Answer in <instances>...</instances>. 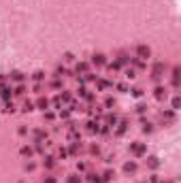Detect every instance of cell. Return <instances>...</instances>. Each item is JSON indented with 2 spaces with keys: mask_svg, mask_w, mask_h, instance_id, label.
Here are the masks:
<instances>
[{
  "mask_svg": "<svg viewBox=\"0 0 181 183\" xmlns=\"http://www.w3.org/2000/svg\"><path fill=\"white\" fill-rule=\"evenodd\" d=\"M130 151L137 155V158H143L147 153V145L145 143H130Z\"/></svg>",
  "mask_w": 181,
  "mask_h": 183,
  "instance_id": "6da1fadb",
  "label": "cell"
},
{
  "mask_svg": "<svg viewBox=\"0 0 181 183\" xmlns=\"http://www.w3.org/2000/svg\"><path fill=\"white\" fill-rule=\"evenodd\" d=\"M162 73H164V62H155L153 68H151V79L153 81H160L162 79Z\"/></svg>",
  "mask_w": 181,
  "mask_h": 183,
  "instance_id": "7a4b0ae2",
  "label": "cell"
},
{
  "mask_svg": "<svg viewBox=\"0 0 181 183\" xmlns=\"http://www.w3.org/2000/svg\"><path fill=\"white\" fill-rule=\"evenodd\" d=\"M149 56H151V49L147 45H137V58L139 60H147Z\"/></svg>",
  "mask_w": 181,
  "mask_h": 183,
  "instance_id": "3957f363",
  "label": "cell"
},
{
  "mask_svg": "<svg viewBox=\"0 0 181 183\" xmlns=\"http://www.w3.org/2000/svg\"><path fill=\"white\" fill-rule=\"evenodd\" d=\"M124 172H126V175L137 172V162H132V160H130V162H126V164H124Z\"/></svg>",
  "mask_w": 181,
  "mask_h": 183,
  "instance_id": "277c9868",
  "label": "cell"
},
{
  "mask_svg": "<svg viewBox=\"0 0 181 183\" xmlns=\"http://www.w3.org/2000/svg\"><path fill=\"white\" fill-rule=\"evenodd\" d=\"M179 75H181V68L175 66V68H173V85H175V87H179Z\"/></svg>",
  "mask_w": 181,
  "mask_h": 183,
  "instance_id": "5b68a950",
  "label": "cell"
},
{
  "mask_svg": "<svg viewBox=\"0 0 181 183\" xmlns=\"http://www.w3.org/2000/svg\"><path fill=\"white\" fill-rule=\"evenodd\" d=\"M126 130H128V122H126V119H119V122H117V134L122 136Z\"/></svg>",
  "mask_w": 181,
  "mask_h": 183,
  "instance_id": "8992f818",
  "label": "cell"
},
{
  "mask_svg": "<svg viewBox=\"0 0 181 183\" xmlns=\"http://www.w3.org/2000/svg\"><path fill=\"white\" fill-rule=\"evenodd\" d=\"M19 153H21V155H24V158H32V153H34V149H32V147H28V145H24V147H21V149H19Z\"/></svg>",
  "mask_w": 181,
  "mask_h": 183,
  "instance_id": "52a82bcc",
  "label": "cell"
},
{
  "mask_svg": "<svg viewBox=\"0 0 181 183\" xmlns=\"http://www.w3.org/2000/svg\"><path fill=\"white\" fill-rule=\"evenodd\" d=\"M79 96H83L87 102H92V100H94V94H89V92H87L85 87H81V89H79Z\"/></svg>",
  "mask_w": 181,
  "mask_h": 183,
  "instance_id": "ba28073f",
  "label": "cell"
},
{
  "mask_svg": "<svg viewBox=\"0 0 181 183\" xmlns=\"http://www.w3.org/2000/svg\"><path fill=\"white\" fill-rule=\"evenodd\" d=\"M75 73H77V75H79V73L85 75V73H87V64H85V62H79V64L75 66Z\"/></svg>",
  "mask_w": 181,
  "mask_h": 183,
  "instance_id": "9c48e42d",
  "label": "cell"
},
{
  "mask_svg": "<svg viewBox=\"0 0 181 183\" xmlns=\"http://www.w3.org/2000/svg\"><path fill=\"white\" fill-rule=\"evenodd\" d=\"M36 106L43 109V111H47V109H49V100H47V98H38V100H36Z\"/></svg>",
  "mask_w": 181,
  "mask_h": 183,
  "instance_id": "30bf717a",
  "label": "cell"
},
{
  "mask_svg": "<svg viewBox=\"0 0 181 183\" xmlns=\"http://www.w3.org/2000/svg\"><path fill=\"white\" fill-rule=\"evenodd\" d=\"M155 98H158V100H162V98H166V89H164L162 85H158V87H155Z\"/></svg>",
  "mask_w": 181,
  "mask_h": 183,
  "instance_id": "8fae6325",
  "label": "cell"
},
{
  "mask_svg": "<svg viewBox=\"0 0 181 183\" xmlns=\"http://www.w3.org/2000/svg\"><path fill=\"white\" fill-rule=\"evenodd\" d=\"M11 79L17 81V83H21V81H24V73H21V70H13L11 73Z\"/></svg>",
  "mask_w": 181,
  "mask_h": 183,
  "instance_id": "7c38bea8",
  "label": "cell"
},
{
  "mask_svg": "<svg viewBox=\"0 0 181 183\" xmlns=\"http://www.w3.org/2000/svg\"><path fill=\"white\" fill-rule=\"evenodd\" d=\"M147 164H149V168H153V170H155L158 166H160V160L151 155V158H147Z\"/></svg>",
  "mask_w": 181,
  "mask_h": 183,
  "instance_id": "4fadbf2b",
  "label": "cell"
},
{
  "mask_svg": "<svg viewBox=\"0 0 181 183\" xmlns=\"http://www.w3.org/2000/svg\"><path fill=\"white\" fill-rule=\"evenodd\" d=\"M11 92H13V89L5 85V87H2V92H0V96H2V98H5V100L9 102V100H11Z\"/></svg>",
  "mask_w": 181,
  "mask_h": 183,
  "instance_id": "5bb4252c",
  "label": "cell"
},
{
  "mask_svg": "<svg viewBox=\"0 0 181 183\" xmlns=\"http://www.w3.org/2000/svg\"><path fill=\"white\" fill-rule=\"evenodd\" d=\"M92 62H94V64H98V66H102V64L107 62V58H104L102 53H96V56L92 58Z\"/></svg>",
  "mask_w": 181,
  "mask_h": 183,
  "instance_id": "9a60e30c",
  "label": "cell"
},
{
  "mask_svg": "<svg viewBox=\"0 0 181 183\" xmlns=\"http://www.w3.org/2000/svg\"><path fill=\"white\" fill-rule=\"evenodd\" d=\"M113 179H115V172H113V170H104L102 181H104V183H109V181H113Z\"/></svg>",
  "mask_w": 181,
  "mask_h": 183,
  "instance_id": "2e32d148",
  "label": "cell"
},
{
  "mask_svg": "<svg viewBox=\"0 0 181 183\" xmlns=\"http://www.w3.org/2000/svg\"><path fill=\"white\" fill-rule=\"evenodd\" d=\"M117 122H119V117L115 115V113H111V115L107 117V124H109V126H117Z\"/></svg>",
  "mask_w": 181,
  "mask_h": 183,
  "instance_id": "e0dca14e",
  "label": "cell"
},
{
  "mask_svg": "<svg viewBox=\"0 0 181 183\" xmlns=\"http://www.w3.org/2000/svg\"><path fill=\"white\" fill-rule=\"evenodd\" d=\"M87 181H89V183H104V181L100 179V175H94V172L87 175Z\"/></svg>",
  "mask_w": 181,
  "mask_h": 183,
  "instance_id": "ac0fdd59",
  "label": "cell"
},
{
  "mask_svg": "<svg viewBox=\"0 0 181 183\" xmlns=\"http://www.w3.org/2000/svg\"><path fill=\"white\" fill-rule=\"evenodd\" d=\"M96 83H98V89H107V87H111V81H104V79H96Z\"/></svg>",
  "mask_w": 181,
  "mask_h": 183,
  "instance_id": "d6986e66",
  "label": "cell"
},
{
  "mask_svg": "<svg viewBox=\"0 0 181 183\" xmlns=\"http://www.w3.org/2000/svg\"><path fill=\"white\" fill-rule=\"evenodd\" d=\"M162 117H164L166 122H173V119H175V111H173V109H170V111H164Z\"/></svg>",
  "mask_w": 181,
  "mask_h": 183,
  "instance_id": "ffe728a7",
  "label": "cell"
},
{
  "mask_svg": "<svg viewBox=\"0 0 181 183\" xmlns=\"http://www.w3.org/2000/svg\"><path fill=\"white\" fill-rule=\"evenodd\" d=\"M98 128H100V126H98L96 122H87V132L94 134V132H98Z\"/></svg>",
  "mask_w": 181,
  "mask_h": 183,
  "instance_id": "44dd1931",
  "label": "cell"
},
{
  "mask_svg": "<svg viewBox=\"0 0 181 183\" xmlns=\"http://www.w3.org/2000/svg\"><path fill=\"white\" fill-rule=\"evenodd\" d=\"M130 62H132L134 66H137V68H145V66H147V64H145L143 60H139V58H130Z\"/></svg>",
  "mask_w": 181,
  "mask_h": 183,
  "instance_id": "7402d4cb",
  "label": "cell"
},
{
  "mask_svg": "<svg viewBox=\"0 0 181 183\" xmlns=\"http://www.w3.org/2000/svg\"><path fill=\"white\" fill-rule=\"evenodd\" d=\"M45 166H47V168H53V166H56V160H53L51 155H45Z\"/></svg>",
  "mask_w": 181,
  "mask_h": 183,
  "instance_id": "603a6c76",
  "label": "cell"
},
{
  "mask_svg": "<svg viewBox=\"0 0 181 183\" xmlns=\"http://www.w3.org/2000/svg\"><path fill=\"white\" fill-rule=\"evenodd\" d=\"M66 183H81V177L79 175H68L66 177Z\"/></svg>",
  "mask_w": 181,
  "mask_h": 183,
  "instance_id": "cb8c5ba5",
  "label": "cell"
},
{
  "mask_svg": "<svg viewBox=\"0 0 181 183\" xmlns=\"http://www.w3.org/2000/svg\"><path fill=\"white\" fill-rule=\"evenodd\" d=\"M143 132H145V134H151V132H153V124L143 122Z\"/></svg>",
  "mask_w": 181,
  "mask_h": 183,
  "instance_id": "d4e9b609",
  "label": "cell"
},
{
  "mask_svg": "<svg viewBox=\"0 0 181 183\" xmlns=\"http://www.w3.org/2000/svg\"><path fill=\"white\" fill-rule=\"evenodd\" d=\"M45 136H47V132H43V130H34V139H36V141H43Z\"/></svg>",
  "mask_w": 181,
  "mask_h": 183,
  "instance_id": "484cf974",
  "label": "cell"
},
{
  "mask_svg": "<svg viewBox=\"0 0 181 183\" xmlns=\"http://www.w3.org/2000/svg\"><path fill=\"white\" fill-rule=\"evenodd\" d=\"M32 79H34V81L38 83V81H43V79H45V73H43V70H36V73L32 75Z\"/></svg>",
  "mask_w": 181,
  "mask_h": 183,
  "instance_id": "4316f807",
  "label": "cell"
},
{
  "mask_svg": "<svg viewBox=\"0 0 181 183\" xmlns=\"http://www.w3.org/2000/svg\"><path fill=\"white\" fill-rule=\"evenodd\" d=\"M13 92H15V96H24V92H26V87H24V85L19 83V85H17V87H15Z\"/></svg>",
  "mask_w": 181,
  "mask_h": 183,
  "instance_id": "83f0119b",
  "label": "cell"
},
{
  "mask_svg": "<svg viewBox=\"0 0 181 183\" xmlns=\"http://www.w3.org/2000/svg\"><path fill=\"white\" fill-rule=\"evenodd\" d=\"M21 111H24V113H32V111H34V104H32V102H26L24 106H21Z\"/></svg>",
  "mask_w": 181,
  "mask_h": 183,
  "instance_id": "f1b7e54d",
  "label": "cell"
},
{
  "mask_svg": "<svg viewBox=\"0 0 181 183\" xmlns=\"http://www.w3.org/2000/svg\"><path fill=\"white\" fill-rule=\"evenodd\" d=\"M145 111H147V104H145V102H139V104H137V113H139V115H143Z\"/></svg>",
  "mask_w": 181,
  "mask_h": 183,
  "instance_id": "f546056e",
  "label": "cell"
},
{
  "mask_svg": "<svg viewBox=\"0 0 181 183\" xmlns=\"http://www.w3.org/2000/svg\"><path fill=\"white\" fill-rule=\"evenodd\" d=\"M179 106H181V98L175 96V98H173V111H179Z\"/></svg>",
  "mask_w": 181,
  "mask_h": 183,
  "instance_id": "4dcf8cb0",
  "label": "cell"
},
{
  "mask_svg": "<svg viewBox=\"0 0 181 183\" xmlns=\"http://www.w3.org/2000/svg\"><path fill=\"white\" fill-rule=\"evenodd\" d=\"M60 98H62V102H71V100H73V96L68 94V92H62V96H60Z\"/></svg>",
  "mask_w": 181,
  "mask_h": 183,
  "instance_id": "1f68e13d",
  "label": "cell"
},
{
  "mask_svg": "<svg viewBox=\"0 0 181 183\" xmlns=\"http://www.w3.org/2000/svg\"><path fill=\"white\" fill-rule=\"evenodd\" d=\"M132 96H134V98H141V96H143V89H141V87H134V89H132Z\"/></svg>",
  "mask_w": 181,
  "mask_h": 183,
  "instance_id": "d6a6232c",
  "label": "cell"
},
{
  "mask_svg": "<svg viewBox=\"0 0 181 183\" xmlns=\"http://www.w3.org/2000/svg\"><path fill=\"white\" fill-rule=\"evenodd\" d=\"M60 117H62V119H68V117H71V109H64V111H60Z\"/></svg>",
  "mask_w": 181,
  "mask_h": 183,
  "instance_id": "836d02e7",
  "label": "cell"
},
{
  "mask_svg": "<svg viewBox=\"0 0 181 183\" xmlns=\"http://www.w3.org/2000/svg\"><path fill=\"white\" fill-rule=\"evenodd\" d=\"M119 64H126V62H130V56H126V53H119V60H117Z\"/></svg>",
  "mask_w": 181,
  "mask_h": 183,
  "instance_id": "e575fe53",
  "label": "cell"
},
{
  "mask_svg": "<svg viewBox=\"0 0 181 183\" xmlns=\"http://www.w3.org/2000/svg\"><path fill=\"white\" fill-rule=\"evenodd\" d=\"M126 77H128V79H134V77H137V70H134V68H128V70H126Z\"/></svg>",
  "mask_w": 181,
  "mask_h": 183,
  "instance_id": "d590c367",
  "label": "cell"
},
{
  "mask_svg": "<svg viewBox=\"0 0 181 183\" xmlns=\"http://www.w3.org/2000/svg\"><path fill=\"white\" fill-rule=\"evenodd\" d=\"M73 60H75V56H73L71 51H66V53H64V62H73Z\"/></svg>",
  "mask_w": 181,
  "mask_h": 183,
  "instance_id": "8d00e7d4",
  "label": "cell"
},
{
  "mask_svg": "<svg viewBox=\"0 0 181 183\" xmlns=\"http://www.w3.org/2000/svg\"><path fill=\"white\" fill-rule=\"evenodd\" d=\"M109 68H111V70H119L122 64H119V62H113V64H109Z\"/></svg>",
  "mask_w": 181,
  "mask_h": 183,
  "instance_id": "74e56055",
  "label": "cell"
},
{
  "mask_svg": "<svg viewBox=\"0 0 181 183\" xmlns=\"http://www.w3.org/2000/svg\"><path fill=\"white\" fill-rule=\"evenodd\" d=\"M60 158H62V160L68 158V149H64V147H62V149H60Z\"/></svg>",
  "mask_w": 181,
  "mask_h": 183,
  "instance_id": "f35d334b",
  "label": "cell"
},
{
  "mask_svg": "<svg viewBox=\"0 0 181 183\" xmlns=\"http://www.w3.org/2000/svg\"><path fill=\"white\" fill-rule=\"evenodd\" d=\"M5 111H7V113H13V111H15V106H13V102H7V106H5Z\"/></svg>",
  "mask_w": 181,
  "mask_h": 183,
  "instance_id": "ab89813d",
  "label": "cell"
},
{
  "mask_svg": "<svg viewBox=\"0 0 181 183\" xmlns=\"http://www.w3.org/2000/svg\"><path fill=\"white\" fill-rule=\"evenodd\" d=\"M51 87H53V89H60V87H62V83L56 79V81H51Z\"/></svg>",
  "mask_w": 181,
  "mask_h": 183,
  "instance_id": "60d3db41",
  "label": "cell"
},
{
  "mask_svg": "<svg viewBox=\"0 0 181 183\" xmlns=\"http://www.w3.org/2000/svg\"><path fill=\"white\" fill-rule=\"evenodd\" d=\"M34 168H36L34 162H26V170H34Z\"/></svg>",
  "mask_w": 181,
  "mask_h": 183,
  "instance_id": "b9f144b4",
  "label": "cell"
},
{
  "mask_svg": "<svg viewBox=\"0 0 181 183\" xmlns=\"http://www.w3.org/2000/svg\"><path fill=\"white\" fill-rule=\"evenodd\" d=\"M117 89H119V92H128V85H124V83H117Z\"/></svg>",
  "mask_w": 181,
  "mask_h": 183,
  "instance_id": "7bdbcfd3",
  "label": "cell"
},
{
  "mask_svg": "<svg viewBox=\"0 0 181 183\" xmlns=\"http://www.w3.org/2000/svg\"><path fill=\"white\" fill-rule=\"evenodd\" d=\"M17 132H19V134H21V136H24V134H26V132H28V130H26V126H19V130H17Z\"/></svg>",
  "mask_w": 181,
  "mask_h": 183,
  "instance_id": "ee69618b",
  "label": "cell"
},
{
  "mask_svg": "<svg viewBox=\"0 0 181 183\" xmlns=\"http://www.w3.org/2000/svg\"><path fill=\"white\" fill-rule=\"evenodd\" d=\"M107 106H113V104H115V100H113V98H107V102H104Z\"/></svg>",
  "mask_w": 181,
  "mask_h": 183,
  "instance_id": "f6af8a7d",
  "label": "cell"
},
{
  "mask_svg": "<svg viewBox=\"0 0 181 183\" xmlns=\"http://www.w3.org/2000/svg\"><path fill=\"white\" fill-rule=\"evenodd\" d=\"M149 183H160V179H158L155 175H151V179H149Z\"/></svg>",
  "mask_w": 181,
  "mask_h": 183,
  "instance_id": "bcb514c9",
  "label": "cell"
},
{
  "mask_svg": "<svg viewBox=\"0 0 181 183\" xmlns=\"http://www.w3.org/2000/svg\"><path fill=\"white\" fill-rule=\"evenodd\" d=\"M92 153H94V155H98V153H100V149H98V145H94V147H92Z\"/></svg>",
  "mask_w": 181,
  "mask_h": 183,
  "instance_id": "7dc6e473",
  "label": "cell"
},
{
  "mask_svg": "<svg viewBox=\"0 0 181 183\" xmlns=\"http://www.w3.org/2000/svg\"><path fill=\"white\" fill-rule=\"evenodd\" d=\"M43 183H56V179H53V177H47V179H45Z\"/></svg>",
  "mask_w": 181,
  "mask_h": 183,
  "instance_id": "c3c4849f",
  "label": "cell"
},
{
  "mask_svg": "<svg viewBox=\"0 0 181 183\" xmlns=\"http://www.w3.org/2000/svg\"><path fill=\"white\" fill-rule=\"evenodd\" d=\"M162 183H173V181H162Z\"/></svg>",
  "mask_w": 181,
  "mask_h": 183,
  "instance_id": "681fc988",
  "label": "cell"
}]
</instances>
